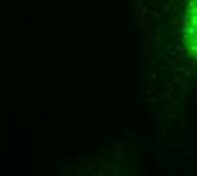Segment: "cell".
<instances>
[{"label": "cell", "mask_w": 197, "mask_h": 176, "mask_svg": "<svg viewBox=\"0 0 197 176\" xmlns=\"http://www.w3.org/2000/svg\"><path fill=\"white\" fill-rule=\"evenodd\" d=\"M182 41L189 56L197 61V0H187L182 24Z\"/></svg>", "instance_id": "cell-1"}]
</instances>
